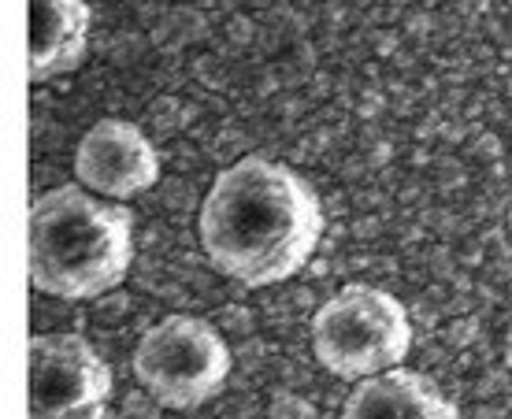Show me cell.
Masks as SVG:
<instances>
[{"label": "cell", "instance_id": "obj_1", "mask_svg": "<svg viewBox=\"0 0 512 419\" xmlns=\"http://www.w3.org/2000/svg\"><path fill=\"white\" fill-rule=\"evenodd\" d=\"M208 260L242 286L294 279L323 238V204L305 175L268 156H242L219 171L201 201Z\"/></svg>", "mask_w": 512, "mask_h": 419}, {"label": "cell", "instance_id": "obj_2", "mask_svg": "<svg viewBox=\"0 0 512 419\" xmlns=\"http://www.w3.org/2000/svg\"><path fill=\"white\" fill-rule=\"evenodd\" d=\"M134 264V219L78 182L41 193L30 208V282L64 301H93L123 286Z\"/></svg>", "mask_w": 512, "mask_h": 419}, {"label": "cell", "instance_id": "obj_3", "mask_svg": "<svg viewBox=\"0 0 512 419\" xmlns=\"http://www.w3.org/2000/svg\"><path fill=\"white\" fill-rule=\"evenodd\" d=\"M412 349V323L390 290L349 282L312 316V353L323 371L364 382L401 368Z\"/></svg>", "mask_w": 512, "mask_h": 419}, {"label": "cell", "instance_id": "obj_4", "mask_svg": "<svg viewBox=\"0 0 512 419\" xmlns=\"http://www.w3.org/2000/svg\"><path fill=\"white\" fill-rule=\"evenodd\" d=\"M231 345L197 316H167L141 334L134 349V375L156 405L190 412L223 394L231 379Z\"/></svg>", "mask_w": 512, "mask_h": 419}, {"label": "cell", "instance_id": "obj_5", "mask_svg": "<svg viewBox=\"0 0 512 419\" xmlns=\"http://www.w3.org/2000/svg\"><path fill=\"white\" fill-rule=\"evenodd\" d=\"M112 368L82 334L30 338V419H108Z\"/></svg>", "mask_w": 512, "mask_h": 419}, {"label": "cell", "instance_id": "obj_6", "mask_svg": "<svg viewBox=\"0 0 512 419\" xmlns=\"http://www.w3.org/2000/svg\"><path fill=\"white\" fill-rule=\"evenodd\" d=\"M75 178L104 201H130L160 182V153L127 119L93 123L75 149Z\"/></svg>", "mask_w": 512, "mask_h": 419}, {"label": "cell", "instance_id": "obj_7", "mask_svg": "<svg viewBox=\"0 0 512 419\" xmlns=\"http://www.w3.org/2000/svg\"><path fill=\"white\" fill-rule=\"evenodd\" d=\"M93 12L86 0H30V82H49L82 64Z\"/></svg>", "mask_w": 512, "mask_h": 419}, {"label": "cell", "instance_id": "obj_8", "mask_svg": "<svg viewBox=\"0 0 512 419\" xmlns=\"http://www.w3.org/2000/svg\"><path fill=\"white\" fill-rule=\"evenodd\" d=\"M342 419H461V412L438 382L420 371L394 368L360 382L346 397Z\"/></svg>", "mask_w": 512, "mask_h": 419}, {"label": "cell", "instance_id": "obj_9", "mask_svg": "<svg viewBox=\"0 0 512 419\" xmlns=\"http://www.w3.org/2000/svg\"><path fill=\"white\" fill-rule=\"evenodd\" d=\"M505 364H509V371H512V327H509V334H505Z\"/></svg>", "mask_w": 512, "mask_h": 419}, {"label": "cell", "instance_id": "obj_10", "mask_svg": "<svg viewBox=\"0 0 512 419\" xmlns=\"http://www.w3.org/2000/svg\"><path fill=\"white\" fill-rule=\"evenodd\" d=\"M509 230H512V212H509Z\"/></svg>", "mask_w": 512, "mask_h": 419}]
</instances>
